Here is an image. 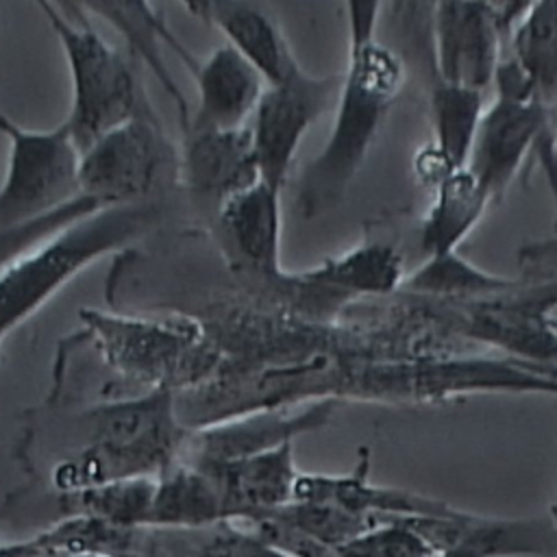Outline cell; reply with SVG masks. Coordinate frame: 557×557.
Returning <instances> with one entry per match:
<instances>
[{"mask_svg": "<svg viewBox=\"0 0 557 557\" xmlns=\"http://www.w3.org/2000/svg\"><path fill=\"white\" fill-rule=\"evenodd\" d=\"M348 63L320 152L307 163L298 205L305 215L335 207L366 163L405 81L403 61L376 41L381 2H348Z\"/></svg>", "mask_w": 557, "mask_h": 557, "instance_id": "cell-1", "label": "cell"}, {"mask_svg": "<svg viewBox=\"0 0 557 557\" xmlns=\"http://www.w3.org/2000/svg\"><path fill=\"white\" fill-rule=\"evenodd\" d=\"M83 418V446L50 470L57 494L122 479H157L181 461L189 437L176 394L163 389L98 403Z\"/></svg>", "mask_w": 557, "mask_h": 557, "instance_id": "cell-2", "label": "cell"}, {"mask_svg": "<svg viewBox=\"0 0 557 557\" xmlns=\"http://www.w3.org/2000/svg\"><path fill=\"white\" fill-rule=\"evenodd\" d=\"M81 324L102 361L141 392H191L209 383L222 363V350L194 313L83 309Z\"/></svg>", "mask_w": 557, "mask_h": 557, "instance_id": "cell-3", "label": "cell"}, {"mask_svg": "<svg viewBox=\"0 0 557 557\" xmlns=\"http://www.w3.org/2000/svg\"><path fill=\"white\" fill-rule=\"evenodd\" d=\"M157 205L104 207L0 270V346L91 263L137 242L159 222Z\"/></svg>", "mask_w": 557, "mask_h": 557, "instance_id": "cell-4", "label": "cell"}, {"mask_svg": "<svg viewBox=\"0 0 557 557\" xmlns=\"http://www.w3.org/2000/svg\"><path fill=\"white\" fill-rule=\"evenodd\" d=\"M61 44L70 74V111L63 126L83 152L98 137L146 111L133 57L104 39L81 4L37 2Z\"/></svg>", "mask_w": 557, "mask_h": 557, "instance_id": "cell-5", "label": "cell"}, {"mask_svg": "<svg viewBox=\"0 0 557 557\" xmlns=\"http://www.w3.org/2000/svg\"><path fill=\"white\" fill-rule=\"evenodd\" d=\"M0 133L9 141L0 228L33 222L81 198V150L63 122L48 131L24 128L0 109Z\"/></svg>", "mask_w": 557, "mask_h": 557, "instance_id": "cell-6", "label": "cell"}, {"mask_svg": "<svg viewBox=\"0 0 557 557\" xmlns=\"http://www.w3.org/2000/svg\"><path fill=\"white\" fill-rule=\"evenodd\" d=\"M172 159V144L146 109L81 152V196L100 207L141 205Z\"/></svg>", "mask_w": 557, "mask_h": 557, "instance_id": "cell-7", "label": "cell"}, {"mask_svg": "<svg viewBox=\"0 0 557 557\" xmlns=\"http://www.w3.org/2000/svg\"><path fill=\"white\" fill-rule=\"evenodd\" d=\"M342 74L313 76L305 67L285 83L265 87L248 128L261 170V181L283 189L309 128L333 111Z\"/></svg>", "mask_w": 557, "mask_h": 557, "instance_id": "cell-8", "label": "cell"}, {"mask_svg": "<svg viewBox=\"0 0 557 557\" xmlns=\"http://www.w3.org/2000/svg\"><path fill=\"white\" fill-rule=\"evenodd\" d=\"M507 37L498 4L457 0L431 4L433 76L485 94L494 85Z\"/></svg>", "mask_w": 557, "mask_h": 557, "instance_id": "cell-9", "label": "cell"}, {"mask_svg": "<svg viewBox=\"0 0 557 557\" xmlns=\"http://www.w3.org/2000/svg\"><path fill=\"white\" fill-rule=\"evenodd\" d=\"M529 154H535L540 165L557 161V146L546 139L537 104L527 98L494 94L481 117L466 168L492 202H498Z\"/></svg>", "mask_w": 557, "mask_h": 557, "instance_id": "cell-10", "label": "cell"}, {"mask_svg": "<svg viewBox=\"0 0 557 557\" xmlns=\"http://www.w3.org/2000/svg\"><path fill=\"white\" fill-rule=\"evenodd\" d=\"M281 198L283 189L261 181L215 211V233L226 265L257 289H270L287 274L281 263Z\"/></svg>", "mask_w": 557, "mask_h": 557, "instance_id": "cell-11", "label": "cell"}, {"mask_svg": "<svg viewBox=\"0 0 557 557\" xmlns=\"http://www.w3.org/2000/svg\"><path fill=\"white\" fill-rule=\"evenodd\" d=\"M339 400H315L296 407H272L242 413L189 431L181 461L205 466L224 463L294 444L300 435L324 429Z\"/></svg>", "mask_w": 557, "mask_h": 557, "instance_id": "cell-12", "label": "cell"}, {"mask_svg": "<svg viewBox=\"0 0 557 557\" xmlns=\"http://www.w3.org/2000/svg\"><path fill=\"white\" fill-rule=\"evenodd\" d=\"M437 553L461 557H557L553 518H487L457 511L444 518H405Z\"/></svg>", "mask_w": 557, "mask_h": 557, "instance_id": "cell-13", "label": "cell"}, {"mask_svg": "<svg viewBox=\"0 0 557 557\" xmlns=\"http://www.w3.org/2000/svg\"><path fill=\"white\" fill-rule=\"evenodd\" d=\"M168 48L185 63L198 89L196 111L185 131H231L248 124L265 91V81L231 44L215 46L202 59L194 57L174 35Z\"/></svg>", "mask_w": 557, "mask_h": 557, "instance_id": "cell-14", "label": "cell"}, {"mask_svg": "<svg viewBox=\"0 0 557 557\" xmlns=\"http://www.w3.org/2000/svg\"><path fill=\"white\" fill-rule=\"evenodd\" d=\"M181 176L194 198L218 211L233 196L261 183V170L246 126L231 131H185Z\"/></svg>", "mask_w": 557, "mask_h": 557, "instance_id": "cell-15", "label": "cell"}, {"mask_svg": "<svg viewBox=\"0 0 557 557\" xmlns=\"http://www.w3.org/2000/svg\"><path fill=\"white\" fill-rule=\"evenodd\" d=\"M183 9L218 28L226 37V44L259 72L265 87L285 83L302 70L287 35L261 4L239 0H196L185 2Z\"/></svg>", "mask_w": 557, "mask_h": 557, "instance_id": "cell-16", "label": "cell"}, {"mask_svg": "<svg viewBox=\"0 0 557 557\" xmlns=\"http://www.w3.org/2000/svg\"><path fill=\"white\" fill-rule=\"evenodd\" d=\"M368 468L370 463L366 450L355 470H350L348 474L300 472L294 487V500L329 503L379 522L394 518H444L459 511L437 498H429L398 487L376 485L370 481Z\"/></svg>", "mask_w": 557, "mask_h": 557, "instance_id": "cell-17", "label": "cell"}, {"mask_svg": "<svg viewBox=\"0 0 557 557\" xmlns=\"http://www.w3.org/2000/svg\"><path fill=\"white\" fill-rule=\"evenodd\" d=\"M198 468L215 481L224 500L226 522H248L289 505L300 474L294 461V444Z\"/></svg>", "mask_w": 557, "mask_h": 557, "instance_id": "cell-18", "label": "cell"}, {"mask_svg": "<svg viewBox=\"0 0 557 557\" xmlns=\"http://www.w3.org/2000/svg\"><path fill=\"white\" fill-rule=\"evenodd\" d=\"M505 50L531 83L546 139L557 144V0L527 4L507 37Z\"/></svg>", "mask_w": 557, "mask_h": 557, "instance_id": "cell-19", "label": "cell"}, {"mask_svg": "<svg viewBox=\"0 0 557 557\" xmlns=\"http://www.w3.org/2000/svg\"><path fill=\"white\" fill-rule=\"evenodd\" d=\"M300 272L311 285L344 305L363 296L394 294L407 278L403 255L385 242H363Z\"/></svg>", "mask_w": 557, "mask_h": 557, "instance_id": "cell-20", "label": "cell"}, {"mask_svg": "<svg viewBox=\"0 0 557 557\" xmlns=\"http://www.w3.org/2000/svg\"><path fill=\"white\" fill-rule=\"evenodd\" d=\"M222 522H226L222 494L202 468L176 461L157 476L148 529L202 531Z\"/></svg>", "mask_w": 557, "mask_h": 557, "instance_id": "cell-21", "label": "cell"}, {"mask_svg": "<svg viewBox=\"0 0 557 557\" xmlns=\"http://www.w3.org/2000/svg\"><path fill=\"white\" fill-rule=\"evenodd\" d=\"M89 15L102 17L107 24H111L124 39L126 52L131 57L141 59L148 70L154 74V78L163 85V89L174 100L183 131L189 126L191 111L187 107V100L183 91L176 87V81L168 72V63L163 57L161 44L168 46L172 30L159 11L157 4L150 2H83L81 4Z\"/></svg>", "mask_w": 557, "mask_h": 557, "instance_id": "cell-22", "label": "cell"}, {"mask_svg": "<svg viewBox=\"0 0 557 557\" xmlns=\"http://www.w3.org/2000/svg\"><path fill=\"white\" fill-rule=\"evenodd\" d=\"M492 198L468 168L448 174L435 189L420 226V248L426 257L457 252L459 244L485 215Z\"/></svg>", "mask_w": 557, "mask_h": 557, "instance_id": "cell-23", "label": "cell"}, {"mask_svg": "<svg viewBox=\"0 0 557 557\" xmlns=\"http://www.w3.org/2000/svg\"><path fill=\"white\" fill-rule=\"evenodd\" d=\"M429 104L433 122L431 146L453 170L466 168L485 113V94L435 78Z\"/></svg>", "mask_w": 557, "mask_h": 557, "instance_id": "cell-24", "label": "cell"}, {"mask_svg": "<svg viewBox=\"0 0 557 557\" xmlns=\"http://www.w3.org/2000/svg\"><path fill=\"white\" fill-rule=\"evenodd\" d=\"M157 479H122L109 481L94 487L57 494V505L67 516H87L120 527H146L154 500Z\"/></svg>", "mask_w": 557, "mask_h": 557, "instance_id": "cell-25", "label": "cell"}, {"mask_svg": "<svg viewBox=\"0 0 557 557\" xmlns=\"http://www.w3.org/2000/svg\"><path fill=\"white\" fill-rule=\"evenodd\" d=\"M520 285L522 281L487 272L459 257V252H450L426 257V261L405 278L403 289L429 298H479L509 294Z\"/></svg>", "mask_w": 557, "mask_h": 557, "instance_id": "cell-26", "label": "cell"}, {"mask_svg": "<svg viewBox=\"0 0 557 557\" xmlns=\"http://www.w3.org/2000/svg\"><path fill=\"white\" fill-rule=\"evenodd\" d=\"M100 209H104V207H100L91 198L81 196V198L72 200L70 205H65L44 218H37L33 222H26L20 226L0 228V270L7 268L17 257H22L24 252L37 248L46 239L54 237L57 233L65 231L67 226L76 224L78 220H83Z\"/></svg>", "mask_w": 557, "mask_h": 557, "instance_id": "cell-27", "label": "cell"}, {"mask_svg": "<svg viewBox=\"0 0 557 557\" xmlns=\"http://www.w3.org/2000/svg\"><path fill=\"white\" fill-rule=\"evenodd\" d=\"M335 557H437V553L405 518H394L342 546Z\"/></svg>", "mask_w": 557, "mask_h": 557, "instance_id": "cell-28", "label": "cell"}, {"mask_svg": "<svg viewBox=\"0 0 557 557\" xmlns=\"http://www.w3.org/2000/svg\"><path fill=\"white\" fill-rule=\"evenodd\" d=\"M518 263L529 274L555 272L557 270V231H553L550 237L520 246Z\"/></svg>", "mask_w": 557, "mask_h": 557, "instance_id": "cell-29", "label": "cell"}, {"mask_svg": "<svg viewBox=\"0 0 557 557\" xmlns=\"http://www.w3.org/2000/svg\"><path fill=\"white\" fill-rule=\"evenodd\" d=\"M550 518H553V522L557 524V505H553V507H550Z\"/></svg>", "mask_w": 557, "mask_h": 557, "instance_id": "cell-30", "label": "cell"}, {"mask_svg": "<svg viewBox=\"0 0 557 557\" xmlns=\"http://www.w3.org/2000/svg\"><path fill=\"white\" fill-rule=\"evenodd\" d=\"M437 557H461V555H457V553H442V555H437Z\"/></svg>", "mask_w": 557, "mask_h": 557, "instance_id": "cell-31", "label": "cell"}, {"mask_svg": "<svg viewBox=\"0 0 557 557\" xmlns=\"http://www.w3.org/2000/svg\"><path fill=\"white\" fill-rule=\"evenodd\" d=\"M76 557H100V555H76Z\"/></svg>", "mask_w": 557, "mask_h": 557, "instance_id": "cell-32", "label": "cell"}]
</instances>
